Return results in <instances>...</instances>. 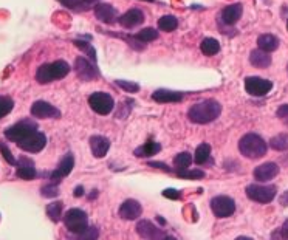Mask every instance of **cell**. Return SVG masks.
<instances>
[{
    "mask_svg": "<svg viewBox=\"0 0 288 240\" xmlns=\"http://www.w3.org/2000/svg\"><path fill=\"white\" fill-rule=\"evenodd\" d=\"M221 113V106L218 101L215 99H205L200 101L197 104H194L189 112H187V118L190 119V123L196 124H208L212 123L220 116Z\"/></svg>",
    "mask_w": 288,
    "mask_h": 240,
    "instance_id": "obj_1",
    "label": "cell"
},
{
    "mask_svg": "<svg viewBox=\"0 0 288 240\" xmlns=\"http://www.w3.org/2000/svg\"><path fill=\"white\" fill-rule=\"evenodd\" d=\"M35 132H38V124L35 121H31V119H22V121L16 123L14 126L5 130V138L17 144L19 141L25 140Z\"/></svg>",
    "mask_w": 288,
    "mask_h": 240,
    "instance_id": "obj_5",
    "label": "cell"
},
{
    "mask_svg": "<svg viewBox=\"0 0 288 240\" xmlns=\"http://www.w3.org/2000/svg\"><path fill=\"white\" fill-rule=\"evenodd\" d=\"M70 72V65L66 61H54L50 64H42L36 72V81L39 84H50L66 78Z\"/></svg>",
    "mask_w": 288,
    "mask_h": 240,
    "instance_id": "obj_3",
    "label": "cell"
},
{
    "mask_svg": "<svg viewBox=\"0 0 288 240\" xmlns=\"http://www.w3.org/2000/svg\"><path fill=\"white\" fill-rule=\"evenodd\" d=\"M258 47H259L261 50L267 51V53H271V51L277 50V47H279V39H277L274 35H262V36H259V39H258Z\"/></svg>",
    "mask_w": 288,
    "mask_h": 240,
    "instance_id": "obj_24",
    "label": "cell"
},
{
    "mask_svg": "<svg viewBox=\"0 0 288 240\" xmlns=\"http://www.w3.org/2000/svg\"><path fill=\"white\" fill-rule=\"evenodd\" d=\"M137 41L143 42V44H147V42H152L155 39H158V31L153 28H143L140 33H137Z\"/></svg>",
    "mask_w": 288,
    "mask_h": 240,
    "instance_id": "obj_33",
    "label": "cell"
},
{
    "mask_svg": "<svg viewBox=\"0 0 288 240\" xmlns=\"http://www.w3.org/2000/svg\"><path fill=\"white\" fill-rule=\"evenodd\" d=\"M73 44H75L78 48H81L85 54H88V56L93 59V61L96 62V53H94V48H93L87 41H78V39H76V41H73Z\"/></svg>",
    "mask_w": 288,
    "mask_h": 240,
    "instance_id": "obj_38",
    "label": "cell"
},
{
    "mask_svg": "<svg viewBox=\"0 0 288 240\" xmlns=\"http://www.w3.org/2000/svg\"><path fill=\"white\" fill-rule=\"evenodd\" d=\"M73 167H75V157H73V154H66V155L60 158L57 167L51 172V175H50L51 182L53 183L60 182L62 178H66L67 175H70V172L73 170Z\"/></svg>",
    "mask_w": 288,
    "mask_h": 240,
    "instance_id": "obj_13",
    "label": "cell"
},
{
    "mask_svg": "<svg viewBox=\"0 0 288 240\" xmlns=\"http://www.w3.org/2000/svg\"><path fill=\"white\" fill-rule=\"evenodd\" d=\"M163 195H165L166 198H169V200H181V198H183V194H181L180 191L174 189V188H169V189L163 191Z\"/></svg>",
    "mask_w": 288,
    "mask_h": 240,
    "instance_id": "obj_41",
    "label": "cell"
},
{
    "mask_svg": "<svg viewBox=\"0 0 288 240\" xmlns=\"http://www.w3.org/2000/svg\"><path fill=\"white\" fill-rule=\"evenodd\" d=\"M200 51L205 56H215L220 51V44L214 38H205L200 44Z\"/></svg>",
    "mask_w": 288,
    "mask_h": 240,
    "instance_id": "obj_27",
    "label": "cell"
},
{
    "mask_svg": "<svg viewBox=\"0 0 288 240\" xmlns=\"http://www.w3.org/2000/svg\"><path fill=\"white\" fill-rule=\"evenodd\" d=\"M152 99L159 104H171V102H180L183 99V93L174 92L168 88H158L152 93Z\"/></svg>",
    "mask_w": 288,
    "mask_h": 240,
    "instance_id": "obj_20",
    "label": "cell"
},
{
    "mask_svg": "<svg viewBox=\"0 0 288 240\" xmlns=\"http://www.w3.org/2000/svg\"><path fill=\"white\" fill-rule=\"evenodd\" d=\"M163 240H177V238H175V237H171V235H166Z\"/></svg>",
    "mask_w": 288,
    "mask_h": 240,
    "instance_id": "obj_47",
    "label": "cell"
},
{
    "mask_svg": "<svg viewBox=\"0 0 288 240\" xmlns=\"http://www.w3.org/2000/svg\"><path fill=\"white\" fill-rule=\"evenodd\" d=\"M209 155H211V146L208 143H202L196 151V157H194L196 164H205L209 160Z\"/></svg>",
    "mask_w": 288,
    "mask_h": 240,
    "instance_id": "obj_30",
    "label": "cell"
},
{
    "mask_svg": "<svg viewBox=\"0 0 288 240\" xmlns=\"http://www.w3.org/2000/svg\"><path fill=\"white\" fill-rule=\"evenodd\" d=\"M110 149V141L106 136L94 135L90 138V151L94 158H104Z\"/></svg>",
    "mask_w": 288,
    "mask_h": 240,
    "instance_id": "obj_19",
    "label": "cell"
},
{
    "mask_svg": "<svg viewBox=\"0 0 288 240\" xmlns=\"http://www.w3.org/2000/svg\"><path fill=\"white\" fill-rule=\"evenodd\" d=\"M115 84H116L119 88H122L124 92H129V93H138V92H140V85H138L137 82H129V81H121V79H118V81H115Z\"/></svg>",
    "mask_w": 288,
    "mask_h": 240,
    "instance_id": "obj_36",
    "label": "cell"
},
{
    "mask_svg": "<svg viewBox=\"0 0 288 240\" xmlns=\"http://www.w3.org/2000/svg\"><path fill=\"white\" fill-rule=\"evenodd\" d=\"M16 175L22 180H35L38 177V172L35 169V164L31 160L22 157L17 160V170H16Z\"/></svg>",
    "mask_w": 288,
    "mask_h": 240,
    "instance_id": "obj_21",
    "label": "cell"
},
{
    "mask_svg": "<svg viewBox=\"0 0 288 240\" xmlns=\"http://www.w3.org/2000/svg\"><path fill=\"white\" fill-rule=\"evenodd\" d=\"M75 70H76V75L79 76V79H82V81H94L100 76V72L96 68L94 62L88 61V59H85L82 56L76 57Z\"/></svg>",
    "mask_w": 288,
    "mask_h": 240,
    "instance_id": "obj_10",
    "label": "cell"
},
{
    "mask_svg": "<svg viewBox=\"0 0 288 240\" xmlns=\"http://www.w3.org/2000/svg\"><path fill=\"white\" fill-rule=\"evenodd\" d=\"M141 213H143L141 203L137 200H132V198L125 200L119 206V211H118V214L122 220H137L141 216Z\"/></svg>",
    "mask_w": 288,
    "mask_h": 240,
    "instance_id": "obj_14",
    "label": "cell"
},
{
    "mask_svg": "<svg viewBox=\"0 0 288 240\" xmlns=\"http://www.w3.org/2000/svg\"><path fill=\"white\" fill-rule=\"evenodd\" d=\"M63 225H66V228L70 232L78 234L85 228H88V216L79 208H72L63 214Z\"/></svg>",
    "mask_w": 288,
    "mask_h": 240,
    "instance_id": "obj_4",
    "label": "cell"
},
{
    "mask_svg": "<svg viewBox=\"0 0 288 240\" xmlns=\"http://www.w3.org/2000/svg\"><path fill=\"white\" fill-rule=\"evenodd\" d=\"M245 88H246V92L252 96H265L273 88V82L268 81V79H264V78L249 76V78L245 79Z\"/></svg>",
    "mask_w": 288,
    "mask_h": 240,
    "instance_id": "obj_9",
    "label": "cell"
},
{
    "mask_svg": "<svg viewBox=\"0 0 288 240\" xmlns=\"http://www.w3.org/2000/svg\"><path fill=\"white\" fill-rule=\"evenodd\" d=\"M190 163H192V157L189 152H181V154L175 155V158H174L175 170H186L190 167Z\"/></svg>",
    "mask_w": 288,
    "mask_h": 240,
    "instance_id": "obj_31",
    "label": "cell"
},
{
    "mask_svg": "<svg viewBox=\"0 0 288 240\" xmlns=\"http://www.w3.org/2000/svg\"><path fill=\"white\" fill-rule=\"evenodd\" d=\"M277 232H279V235H280L282 240H288V219L285 220V223L282 225V228L277 229Z\"/></svg>",
    "mask_w": 288,
    "mask_h": 240,
    "instance_id": "obj_42",
    "label": "cell"
},
{
    "mask_svg": "<svg viewBox=\"0 0 288 240\" xmlns=\"http://www.w3.org/2000/svg\"><path fill=\"white\" fill-rule=\"evenodd\" d=\"M31 115L39 119H47V118H60V112L51 106L47 101H36L31 106Z\"/></svg>",
    "mask_w": 288,
    "mask_h": 240,
    "instance_id": "obj_15",
    "label": "cell"
},
{
    "mask_svg": "<svg viewBox=\"0 0 288 240\" xmlns=\"http://www.w3.org/2000/svg\"><path fill=\"white\" fill-rule=\"evenodd\" d=\"M159 151H162V146L155 141H147L146 144L140 146L137 151H135V155L137 157H143V158H147V157H152V155H156Z\"/></svg>",
    "mask_w": 288,
    "mask_h": 240,
    "instance_id": "obj_25",
    "label": "cell"
},
{
    "mask_svg": "<svg viewBox=\"0 0 288 240\" xmlns=\"http://www.w3.org/2000/svg\"><path fill=\"white\" fill-rule=\"evenodd\" d=\"M144 19H146V16H144V13H143L141 10L132 8V10H129V11H125V13L118 19V22H119V25L124 26V28H134V26L141 25V23L144 22Z\"/></svg>",
    "mask_w": 288,
    "mask_h": 240,
    "instance_id": "obj_18",
    "label": "cell"
},
{
    "mask_svg": "<svg viewBox=\"0 0 288 240\" xmlns=\"http://www.w3.org/2000/svg\"><path fill=\"white\" fill-rule=\"evenodd\" d=\"M175 174H177V177H180V178H186V180H202L203 177H205V172H202V170H197V169H194V170H175Z\"/></svg>",
    "mask_w": 288,
    "mask_h": 240,
    "instance_id": "obj_35",
    "label": "cell"
},
{
    "mask_svg": "<svg viewBox=\"0 0 288 240\" xmlns=\"http://www.w3.org/2000/svg\"><path fill=\"white\" fill-rule=\"evenodd\" d=\"M249 62L255 68H268L271 65V56H270V53H267L261 48L252 50L249 54Z\"/></svg>",
    "mask_w": 288,
    "mask_h": 240,
    "instance_id": "obj_22",
    "label": "cell"
},
{
    "mask_svg": "<svg viewBox=\"0 0 288 240\" xmlns=\"http://www.w3.org/2000/svg\"><path fill=\"white\" fill-rule=\"evenodd\" d=\"M17 146L22 149V151L31 152V154H38L47 146V136L42 132H35V133H31L29 136H26L25 140L19 141Z\"/></svg>",
    "mask_w": 288,
    "mask_h": 240,
    "instance_id": "obj_11",
    "label": "cell"
},
{
    "mask_svg": "<svg viewBox=\"0 0 288 240\" xmlns=\"http://www.w3.org/2000/svg\"><path fill=\"white\" fill-rule=\"evenodd\" d=\"M242 11H243V7L240 4H234V5H228L223 8L221 11V20L223 23L227 25H234L239 22V19L242 17Z\"/></svg>",
    "mask_w": 288,
    "mask_h": 240,
    "instance_id": "obj_23",
    "label": "cell"
},
{
    "mask_svg": "<svg viewBox=\"0 0 288 240\" xmlns=\"http://www.w3.org/2000/svg\"><path fill=\"white\" fill-rule=\"evenodd\" d=\"M94 16L98 20H101L103 23H107V25H112L115 23L119 17H118V13L116 10L109 5V4H98L94 7Z\"/></svg>",
    "mask_w": 288,
    "mask_h": 240,
    "instance_id": "obj_17",
    "label": "cell"
},
{
    "mask_svg": "<svg viewBox=\"0 0 288 240\" xmlns=\"http://www.w3.org/2000/svg\"><path fill=\"white\" fill-rule=\"evenodd\" d=\"M41 194L45 198H54V197L59 195V188H57L56 183H50V185H45V186L41 188Z\"/></svg>",
    "mask_w": 288,
    "mask_h": 240,
    "instance_id": "obj_37",
    "label": "cell"
},
{
    "mask_svg": "<svg viewBox=\"0 0 288 240\" xmlns=\"http://www.w3.org/2000/svg\"><path fill=\"white\" fill-rule=\"evenodd\" d=\"M81 195H84V188H82V186H78V188L75 189V197H81Z\"/></svg>",
    "mask_w": 288,
    "mask_h": 240,
    "instance_id": "obj_45",
    "label": "cell"
},
{
    "mask_svg": "<svg viewBox=\"0 0 288 240\" xmlns=\"http://www.w3.org/2000/svg\"><path fill=\"white\" fill-rule=\"evenodd\" d=\"M279 203L282 204V206H285V208H288V191H285L282 195H280V198H279Z\"/></svg>",
    "mask_w": 288,
    "mask_h": 240,
    "instance_id": "obj_44",
    "label": "cell"
},
{
    "mask_svg": "<svg viewBox=\"0 0 288 240\" xmlns=\"http://www.w3.org/2000/svg\"><path fill=\"white\" fill-rule=\"evenodd\" d=\"M276 115H277V118L280 119V121H282L285 126H288V104L280 106V107L277 109Z\"/></svg>",
    "mask_w": 288,
    "mask_h": 240,
    "instance_id": "obj_40",
    "label": "cell"
},
{
    "mask_svg": "<svg viewBox=\"0 0 288 240\" xmlns=\"http://www.w3.org/2000/svg\"><path fill=\"white\" fill-rule=\"evenodd\" d=\"M246 192V197L252 201H258V203H262V204H267V203H271L277 194V188L274 185H249L246 186L245 189Z\"/></svg>",
    "mask_w": 288,
    "mask_h": 240,
    "instance_id": "obj_6",
    "label": "cell"
},
{
    "mask_svg": "<svg viewBox=\"0 0 288 240\" xmlns=\"http://www.w3.org/2000/svg\"><path fill=\"white\" fill-rule=\"evenodd\" d=\"M239 151L249 160H259L268 152V144L258 133H246L239 141Z\"/></svg>",
    "mask_w": 288,
    "mask_h": 240,
    "instance_id": "obj_2",
    "label": "cell"
},
{
    "mask_svg": "<svg viewBox=\"0 0 288 240\" xmlns=\"http://www.w3.org/2000/svg\"><path fill=\"white\" fill-rule=\"evenodd\" d=\"M178 26V19L175 16H163L159 17L158 20V28L162 29V31H166V33H171L174 31V29Z\"/></svg>",
    "mask_w": 288,
    "mask_h": 240,
    "instance_id": "obj_28",
    "label": "cell"
},
{
    "mask_svg": "<svg viewBox=\"0 0 288 240\" xmlns=\"http://www.w3.org/2000/svg\"><path fill=\"white\" fill-rule=\"evenodd\" d=\"M279 174V166L273 161H268V163H264L261 166H258L254 169V178L258 180V182H270L274 177H277Z\"/></svg>",
    "mask_w": 288,
    "mask_h": 240,
    "instance_id": "obj_16",
    "label": "cell"
},
{
    "mask_svg": "<svg viewBox=\"0 0 288 240\" xmlns=\"http://www.w3.org/2000/svg\"><path fill=\"white\" fill-rule=\"evenodd\" d=\"M98 237H100L98 228H96V226H88V228H85L84 231H81L78 234L70 232L69 240H98Z\"/></svg>",
    "mask_w": 288,
    "mask_h": 240,
    "instance_id": "obj_26",
    "label": "cell"
},
{
    "mask_svg": "<svg viewBox=\"0 0 288 240\" xmlns=\"http://www.w3.org/2000/svg\"><path fill=\"white\" fill-rule=\"evenodd\" d=\"M137 232L144 240H163L166 237V232L163 229H159L149 220H140L137 223Z\"/></svg>",
    "mask_w": 288,
    "mask_h": 240,
    "instance_id": "obj_12",
    "label": "cell"
},
{
    "mask_svg": "<svg viewBox=\"0 0 288 240\" xmlns=\"http://www.w3.org/2000/svg\"><path fill=\"white\" fill-rule=\"evenodd\" d=\"M144 2H155V0H144Z\"/></svg>",
    "mask_w": 288,
    "mask_h": 240,
    "instance_id": "obj_48",
    "label": "cell"
},
{
    "mask_svg": "<svg viewBox=\"0 0 288 240\" xmlns=\"http://www.w3.org/2000/svg\"><path fill=\"white\" fill-rule=\"evenodd\" d=\"M236 240H252L251 237H246V235H240V237H237Z\"/></svg>",
    "mask_w": 288,
    "mask_h": 240,
    "instance_id": "obj_46",
    "label": "cell"
},
{
    "mask_svg": "<svg viewBox=\"0 0 288 240\" xmlns=\"http://www.w3.org/2000/svg\"><path fill=\"white\" fill-rule=\"evenodd\" d=\"M62 209H63L62 201H53V203H50L47 206V216H48V219L51 222L57 223L60 220V217H62V213H63Z\"/></svg>",
    "mask_w": 288,
    "mask_h": 240,
    "instance_id": "obj_29",
    "label": "cell"
},
{
    "mask_svg": "<svg viewBox=\"0 0 288 240\" xmlns=\"http://www.w3.org/2000/svg\"><path fill=\"white\" fill-rule=\"evenodd\" d=\"M88 106L91 107V110L98 115H109L113 107H115V101L113 98L109 95V93H104V92H96V93H91L88 96Z\"/></svg>",
    "mask_w": 288,
    "mask_h": 240,
    "instance_id": "obj_7",
    "label": "cell"
},
{
    "mask_svg": "<svg viewBox=\"0 0 288 240\" xmlns=\"http://www.w3.org/2000/svg\"><path fill=\"white\" fill-rule=\"evenodd\" d=\"M0 154L4 155V158H5V161H7L8 164H11V166H17V160H16L14 155L11 154V151L8 149V146L4 144V143H0Z\"/></svg>",
    "mask_w": 288,
    "mask_h": 240,
    "instance_id": "obj_39",
    "label": "cell"
},
{
    "mask_svg": "<svg viewBox=\"0 0 288 240\" xmlns=\"http://www.w3.org/2000/svg\"><path fill=\"white\" fill-rule=\"evenodd\" d=\"M270 146L274 149V151H279V152L288 151V133H279V135H276L274 138H271Z\"/></svg>",
    "mask_w": 288,
    "mask_h": 240,
    "instance_id": "obj_32",
    "label": "cell"
},
{
    "mask_svg": "<svg viewBox=\"0 0 288 240\" xmlns=\"http://www.w3.org/2000/svg\"><path fill=\"white\" fill-rule=\"evenodd\" d=\"M211 209L215 217L227 219L236 213V201L228 195H218L211 200Z\"/></svg>",
    "mask_w": 288,
    "mask_h": 240,
    "instance_id": "obj_8",
    "label": "cell"
},
{
    "mask_svg": "<svg viewBox=\"0 0 288 240\" xmlns=\"http://www.w3.org/2000/svg\"><path fill=\"white\" fill-rule=\"evenodd\" d=\"M14 109V101L10 96H0V119L5 118Z\"/></svg>",
    "mask_w": 288,
    "mask_h": 240,
    "instance_id": "obj_34",
    "label": "cell"
},
{
    "mask_svg": "<svg viewBox=\"0 0 288 240\" xmlns=\"http://www.w3.org/2000/svg\"><path fill=\"white\" fill-rule=\"evenodd\" d=\"M149 166H152V167H158V169H163V170H166V172H171V170H172L169 166L163 164L162 161H149Z\"/></svg>",
    "mask_w": 288,
    "mask_h": 240,
    "instance_id": "obj_43",
    "label": "cell"
}]
</instances>
